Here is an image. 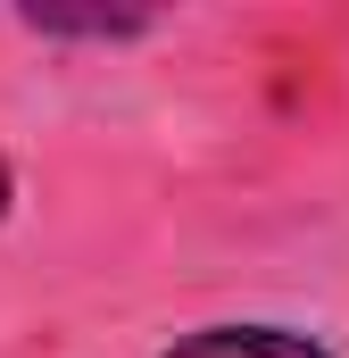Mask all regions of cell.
Segmentation results:
<instances>
[{"mask_svg": "<svg viewBox=\"0 0 349 358\" xmlns=\"http://www.w3.org/2000/svg\"><path fill=\"white\" fill-rule=\"evenodd\" d=\"M25 25H34V34H84V42H125V34H142L150 17H100V8H91V17H59V8H34Z\"/></svg>", "mask_w": 349, "mask_h": 358, "instance_id": "cell-2", "label": "cell"}, {"mask_svg": "<svg viewBox=\"0 0 349 358\" xmlns=\"http://www.w3.org/2000/svg\"><path fill=\"white\" fill-rule=\"evenodd\" d=\"M158 358H333V350L291 334V325H200V334H183Z\"/></svg>", "mask_w": 349, "mask_h": 358, "instance_id": "cell-1", "label": "cell"}, {"mask_svg": "<svg viewBox=\"0 0 349 358\" xmlns=\"http://www.w3.org/2000/svg\"><path fill=\"white\" fill-rule=\"evenodd\" d=\"M8 200H17V176H8V159H0V217H8Z\"/></svg>", "mask_w": 349, "mask_h": 358, "instance_id": "cell-3", "label": "cell"}]
</instances>
